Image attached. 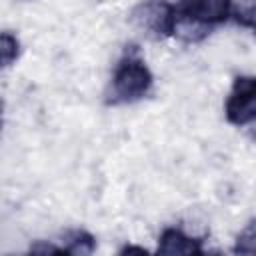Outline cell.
Here are the masks:
<instances>
[{
    "label": "cell",
    "mask_w": 256,
    "mask_h": 256,
    "mask_svg": "<svg viewBox=\"0 0 256 256\" xmlns=\"http://www.w3.org/2000/svg\"><path fill=\"white\" fill-rule=\"evenodd\" d=\"M152 80L154 78H152V72L146 66V62L136 54H126L118 62V66L112 74L108 102L110 104L136 102L148 94V90L152 88Z\"/></svg>",
    "instance_id": "cell-1"
},
{
    "label": "cell",
    "mask_w": 256,
    "mask_h": 256,
    "mask_svg": "<svg viewBox=\"0 0 256 256\" xmlns=\"http://www.w3.org/2000/svg\"><path fill=\"white\" fill-rule=\"evenodd\" d=\"M130 20L134 26L144 30L146 34L154 38H166L176 32L178 26V14L176 6L164 0H144L140 2L132 14Z\"/></svg>",
    "instance_id": "cell-2"
},
{
    "label": "cell",
    "mask_w": 256,
    "mask_h": 256,
    "mask_svg": "<svg viewBox=\"0 0 256 256\" xmlns=\"http://www.w3.org/2000/svg\"><path fill=\"white\" fill-rule=\"evenodd\" d=\"M226 120L234 126H246L256 120V76H238L224 104Z\"/></svg>",
    "instance_id": "cell-3"
},
{
    "label": "cell",
    "mask_w": 256,
    "mask_h": 256,
    "mask_svg": "<svg viewBox=\"0 0 256 256\" xmlns=\"http://www.w3.org/2000/svg\"><path fill=\"white\" fill-rule=\"evenodd\" d=\"M176 14L200 26H216L232 16V0H178Z\"/></svg>",
    "instance_id": "cell-4"
},
{
    "label": "cell",
    "mask_w": 256,
    "mask_h": 256,
    "mask_svg": "<svg viewBox=\"0 0 256 256\" xmlns=\"http://www.w3.org/2000/svg\"><path fill=\"white\" fill-rule=\"evenodd\" d=\"M160 254H202V242L186 236L182 230L178 228H166L158 240V248Z\"/></svg>",
    "instance_id": "cell-5"
},
{
    "label": "cell",
    "mask_w": 256,
    "mask_h": 256,
    "mask_svg": "<svg viewBox=\"0 0 256 256\" xmlns=\"http://www.w3.org/2000/svg\"><path fill=\"white\" fill-rule=\"evenodd\" d=\"M232 16L240 26L250 28L256 34V0H240L238 6L232 8Z\"/></svg>",
    "instance_id": "cell-6"
},
{
    "label": "cell",
    "mask_w": 256,
    "mask_h": 256,
    "mask_svg": "<svg viewBox=\"0 0 256 256\" xmlns=\"http://www.w3.org/2000/svg\"><path fill=\"white\" fill-rule=\"evenodd\" d=\"M94 250V238L84 232L76 230L68 238V246H64V254H90Z\"/></svg>",
    "instance_id": "cell-7"
},
{
    "label": "cell",
    "mask_w": 256,
    "mask_h": 256,
    "mask_svg": "<svg viewBox=\"0 0 256 256\" xmlns=\"http://www.w3.org/2000/svg\"><path fill=\"white\" fill-rule=\"evenodd\" d=\"M236 254H256V218L250 220L236 238Z\"/></svg>",
    "instance_id": "cell-8"
},
{
    "label": "cell",
    "mask_w": 256,
    "mask_h": 256,
    "mask_svg": "<svg viewBox=\"0 0 256 256\" xmlns=\"http://www.w3.org/2000/svg\"><path fill=\"white\" fill-rule=\"evenodd\" d=\"M0 52H2V66H10L18 54H20V44H18V38L12 36L10 32H2V38H0Z\"/></svg>",
    "instance_id": "cell-9"
},
{
    "label": "cell",
    "mask_w": 256,
    "mask_h": 256,
    "mask_svg": "<svg viewBox=\"0 0 256 256\" xmlns=\"http://www.w3.org/2000/svg\"><path fill=\"white\" fill-rule=\"evenodd\" d=\"M30 250H32V252H42V254H46V252H52V254H60V252H64L62 248H56V246H52V244H44V242L34 244Z\"/></svg>",
    "instance_id": "cell-10"
}]
</instances>
